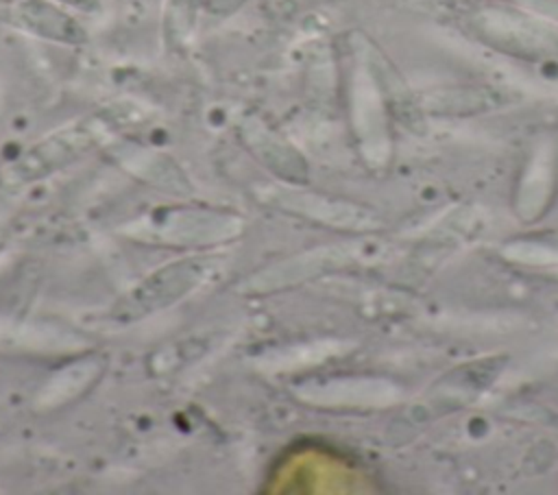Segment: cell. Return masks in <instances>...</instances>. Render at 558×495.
I'll return each mask as SVG.
<instances>
[{"instance_id": "1", "label": "cell", "mask_w": 558, "mask_h": 495, "mask_svg": "<svg viewBox=\"0 0 558 495\" xmlns=\"http://www.w3.org/2000/svg\"><path fill=\"white\" fill-rule=\"evenodd\" d=\"M469 31L486 46L523 59H558V24L508 2H484L466 13Z\"/></svg>"}, {"instance_id": "2", "label": "cell", "mask_w": 558, "mask_h": 495, "mask_svg": "<svg viewBox=\"0 0 558 495\" xmlns=\"http://www.w3.org/2000/svg\"><path fill=\"white\" fill-rule=\"evenodd\" d=\"M65 9L68 7L57 0H15L11 7V20L37 37L78 44L83 41L85 31L78 20L65 13Z\"/></svg>"}, {"instance_id": "3", "label": "cell", "mask_w": 558, "mask_h": 495, "mask_svg": "<svg viewBox=\"0 0 558 495\" xmlns=\"http://www.w3.org/2000/svg\"><path fill=\"white\" fill-rule=\"evenodd\" d=\"M63 7L72 9V11H81V13H94L100 4V0H57Z\"/></svg>"}]
</instances>
